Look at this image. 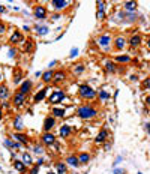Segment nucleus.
Here are the masks:
<instances>
[{"label": "nucleus", "instance_id": "nucleus-19", "mask_svg": "<svg viewBox=\"0 0 150 174\" xmlns=\"http://www.w3.org/2000/svg\"><path fill=\"white\" fill-rule=\"evenodd\" d=\"M123 9H125L126 12L132 14V12L137 11V3H135V2H125V3H123Z\"/></svg>", "mask_w": 150, "mask_h": 174}, {"label": "nucleus", "instance_id": "nucleus-10", "mask_svg": "<svg viewBox=\"0 0 150 174\" xmlns=\"http://www.w3.org/2000/svg\"><path fill=\"white\" fill-rule=\"evenodd\" d=\"M65 80H66V72H65V71H57V72H54V75H53V83L60 84V83H63Z\"/></svg>", "mask_w": 150, "mask_h": 174}, {"label": "nucleus", "instance_id": "nucleus-28", "mask_svg": "<svg viewBox=\"0 0 150 174\" xmlns=\"http://www.w3.org/2000/svg\"><path fill=\"white\" fill-rule=\"evenodd\" d=\"M14 128H15L17 131H23V128H24V123H23V119H21V116H17V117H15V120H14Z\"/></svg>", "mask_w": 150, "mask_h": 174}, {"label": "nucleus", "instance_id": "nucleus-12", "mask_svg": "<svg viewBox=\"0 0 150 174\" xmlns=\"http://www.w3.org/2000/svg\"><path fill=\"white\" fill-rule=\"evenodd\" d=\"M24 102H26V95L17 92V93L14 95V104H15V107H23Z\"/></svg>", "mask_w": 150, "mask_h": 174}, {"label": "nucleus", "instance_id": "nucleus-3", "mask_svg": "<svg viewBox=\"0 0 150 174\" xmlns=\"http://www.w3.org/2000/svg\"><path fill=\"white\" fill-rule=\"evenodd\" d=\"M65 99V92L63 90H54L51 95H50V98H48V102L50 104H59V102H62Z\"/></svg>", "mask_w": 150, "mask_h": 174}, {"label": "nucleus", "instance_id": "nucleus-31", "mask_svg": "<svg viewBox=\"0 0 150 174\" xmlns=\"http://www.w3.org/2000/svg\"><path fill=\"white\" fill-rule=\"evenodd\" d=\"M105 71H107V72L114 74V72H116V63H114V62H111V60L105 62Z\"/></svg>", "mask_w": 150, "mask_h": 174}, {"label": "nucleus", "instance_id": "nucleus-24", "mask_svg": "<svg viewBox=\"0 0 150 174\" xmlns=\"http://www.w3.org/2000/svg\"><path fill=\"white\" fill-rule=\"evenodd\" d=\"M53 75H54V72H53L51 69H48V71L42 72V77H41V78H42V81H44V83H47V84H48V83H51V81H53Z\"/></svg>", "mask_w": 150, "mask_h": 174}, {"label": "nucleus", "instance_id": "nucleus-18", "mask_svg": "<svg viewBox=\"0 0 150 174\" xmlns=\"http://www.w3.org/2000/svg\"><path fill=\"white\" fill-rule=\"evenodd\" d=\"M23 41H24V38H23V35H21L18 30H15V32L12 33L11 39H9L11 44H20V42H23Z\"/></svg>", "mask_w": 150, "mask_h": 174}, {"label": "nucleus", "instance_id": "nucleus-29", "mask_svg": "<svg viewBox=\"0 0 150 174\" xmlns=\"http://www.w3.org/2000/svg\"><path fill=\"white\" fill-rule=\"evenodd\" d=\"M14 168L17 170V171H20V173H24L26 171V164L23 162V161H14Z\"/></svg>", "mask_w": 150, "mask_h": 174}, {"label": "nucleus", "instance_id": "nucleus-5", "mask_svg": "<svg viewBox=\"0 0 150 174\" xmlns=\"http://www.w3.org/2000/svg\"><path fill=\"white\" fill-rule=\"evenodd\" d=\"M56 126V119L53 117V116H48V117H45V120H44V131L45 132H51V129Z\"/></svg>", "mask_w": 150, "mask_h": 174}, {"label": "nucleus", "instance_id": "nucleus-27", "mask_svg": "<svg viewBox=\"0 0 150 174\" xmlns=\"http://www.w3.org/2000/svg\"><path fill=\"white\" fill-rule=\"evenodd\" d=\"M35 30H36V33H38L39 36H45V35L50 33V29H48L47 26H36Z\"/></svg>", "mask_w": 150, "mask_h": 174}, {"label": "nucleus", "instance_id": "nucleus-45", "mask_svg": "<svg viewBox=\"0 0 150 174\" xmlns=\"http://www.w3.org/2000/svg\"><path fill=\"white\" fill-rule=\"evenodd\" d=\"M42 164H44V158H39V159L36 161V165H38V167H41Z\"/></svg>", "mask_w": 150, "mask_h": 174}, {"label": "nucleus", "instance_id": "nucleus-8", "mask_svg": "<svg viewBox=\"0 0 150 174\" xmlns=\"http://www.w3.org/2000/svg\"><path fill=\"white\" fill-rule=\"evenodd\" d=\"M32 81H29V80H26V81H23L21 83V86H20V89H18V92L20 93H23V95H29V92H30V89H32Z\"/></svg>", "mask_w": 150, "mask_h": 174}, {"label": "nucleus", "instance_id": "nucleus-26", "mask_svg": "<svg viewBox=\"0 0 150 174\" xmlns=\"http://www.w3.org/2000/svg\"><path fill=\"white\" fill-rule=\"evenodd\" d=\"M78 161H80V165H86V164H89V161H90V155L86 153V152H83V153L78 155Z\"/></svg>", "mask_w": 150, "mask_h": 174}, {"label": "nucleus", "instance_id": "nucleus-1", "mask_svg": "<svg viewBox=\"0 0 150 174\" xmlns=\"http://www.w3.org/2000/svg\"><path fill=\"white\" fill-rule=\"evenodd\" d=\"M77 116L83 120H92L98 116V110L92 105H81L78 110H77Z\"/></svg>", "mask_w": 150, "mask_h": 174}, {"label": "nucleus", "instance_id": "nucleus-2", "mask_svg": "<svg viewBox=\"0 0 150 174\" xmlns=\"http://www.w3.org/2000/svg\"><path fill=\"white\" fill-rule=\"evenodd\" d=\"M78 95H80L81 99L92 101V99L96 98L98 92L93 89V87H90V86H87V84H83V86H80V89H78Z\"/></svg>", "mask_w": 150, "mask_h": 174}, {"label": "nucleus", "instance_id": "nucleus-41", "mask_svg": "<svg viewBox=\"0 0 150 174\" xmlns=\"http://www.w3.org/2000/svg\"><path fill=\"white\" fill-rule=\"evenodd\" d=\"M143 87H146V89H150V78H146L143 81Z\"/></svg>", "mask_w": 150, "mask_h": 174}, {"label": "nucleus", "instance_id": "nucleus-51", "mask_svg": "<svg viewBox=\"0 0 150 174\" xmlns=\"http://www.w3.org/2000/svg\"><path fill=\"white\" fill-rule=\"evenodd\" d=\"M2 105H3L5 108H8V107H9V104H8V102H2Z\"/></svg>", "mask_w": 150, "mask_h": 174}, {"label": "nucleus", "instance_id": "nucleus-9", "mask_svg": "<svg viewBox=\"0 0 150 174\" xmlns=\"http://www.w3.org/2000/svg\"><path fill=\"white\" fill-rule=\"evenodd\" d=\"M110 42H111V36H110L108 33H105V35L99 36V39H98V44H99L102 48H105V50H108V45H110Z\"/></svg>", "mask_w": 150, "mask_h": 174}, {"label": "nucleus", "instance_id": "nucleus-56", "mask_svg": "<svg viewBox=\"0 0 150 174\" xmlns=\"http://www.w3.org/2000/svg\"><path fill=\"white\" fill-rule=\"evenodd\" d=\"M0 80H2V77H0Z\"/></svg>", "mask_w": 150, "mask_h": 174}, {"label": "nucleus", "instance_id": "nucleus-49", "mask_svg": "<svg viewBox=\"0 0 150 174\" xmlns=\"http://www.w3.org/2000/svg\"><path fill=\"white\" fill-rule=\"evenodd\" d=\"M110 147H111V144H110V143H107V144H105V150H110Z\"/></svg>", "mask_w": 150, "mask_h": 174}, {"label": "nucleus", "instance_id": "nucleus-48", "mask_svg": "<svg viewBox=\"0 0 150 174\" xmlns=\"http://www.w3.org/2000/svg\"><path fill=\"white\" fill-rule=\"evenodd\" d=\"M59 18H60L59 14H54V15H53V20H59Z\"/></svg>", "mask_w": 150, "mask_h": 174}, {"label": "nucleus", "instance_id": "nucleus-32", "mask_svg": "<svg viewBox=\"0 0 150 174\" xmlns=\"http://www.w3.org/2000/svg\"><path fill=\"white\" fill-rule=\"evenodd\" d=\"M99 99H101V101H108V99H110V93L105 92L104 89H101V90H99Z\"/></svg>", "mask_w": 150, "mask_h": 174}, {"label": "nucleus", "instance_id": "nucleus-7", "mask_svg": "<svg viewBox=\"0 0 150 174\" xmlns=\"http://www.w3.org/2000/svg\"><path fill=\"white\" fill-rule=\"evenodd\" d=\"M68 5H69V2H66V0H53L51 2V8L54 11H63Z\"/></svg>", "mask_w": 150, "mask_h": 174}, {"label": "nucleus", "instance_id": "nucleus-14", "mask_svg": "<svg viewBox=\"0 0 150 174\" xmlns=\"http://www.w3.org/2000/svg\"><path fill=\"white\" fill-rule=\"evenodd\" d=\"M12 138H14L15 141L21 143V144H29V137H27L26 134H23V132H15V134L12 135Z\"/></svg>", "mask_w": 150, "mask_h": 174}, {"label": "nucleus", "instance_id": "nucleus-17", "mask_svg": "<svg viewBox=\"0 0 150 174\" xmlns=\"http://www.w3.org/2000/svg\"><path fill=\"white\" fill-rule=\"evenodd\" d=\"M128 42H129V45H131L132 48H138V47L141 45V36H140V35H132L131 39H129Z\"/></svg>", "mask_w": 150, "mask_h": 174}, {"label": "nucleus", "instance_id": "nucleus-36", "mask_svg": "<svg viewBox=\"0 0 150 174\" xmlns=\"http://www.w3.org/2000/svg\"><path fill=\"white\" fill-rule=\"evenodd\" d=\"M32 50H33V42L27 41V44L24 45V51H32Z\"/></svg>", "mask_w": 150, "mask_h": 174}, {"label": "nucleus", "instance_id": "nucleus-40", "mask_svg": "<svg viewBox=\"0 0 150 174\" xmlns=\"http://www.w3.org/2000/svg\"><path fill=\"white\" fill-rule=\"evenodd\" d=\"M20 81H21V74L18 72L17 75H14V84H20Z\"/></svg>", "mask_w": 150, "mask_h": 174}, {"label": "nucleus", "instance_id": "nucleus-52", "mask_svg": "<svg viewBox=\"0 0 150 174\" xmlns=\"http://www.w3.org/2000/svg\"><path fill=\"white\" fill-rule=\"evenodd\" d=\"M146 104H149V105H150V96H147V98H146Z\"/></svg>", "mask_w": 150, "mask_h": 174}, {"label": "nucleus", "instance_id": "nucleus-13", "mask_svg": "<svg viewBox=\"0 0 150 174\" xmlns=\"http://www.w3.org/2000/svg\"><path fill=\"white\" fill-rule=\"evenodd\" d=\"M51 116H53L54 119H62V117L66 116V110H65V108H60V107H54V108L51 110Z\"/></svg>", "mask_w": 150, "mask_h": 174}, {"label": "nucleus", "instance_id": "nucleus-15", "mask_svg": "<svg viewBox=\"0 0 150 174\" xmlns=\"http://www.w3.org/2000/svg\"><path fill=\"white\" fill-rule=\"evenodd\" d=\"M107 138H108V131H107V129H102V131L96 135L95 143H96V144H102V143L107 141Z\"/></svg>", "mask_w": 150, "mask_h": 174}, {"label": "nucleus", "instance_id": "nucleus-54", "mask_svg": "<svg viewBox=\"0 0 150 174\" xmlns=\"http://www.w3.org/2000/svg\"><path fill=\"white\" fill-rule=\"evenodd\" d=\"M2 117H3V113H2V110H0V120H2Z\"/></svg>", "mask_w": 150, "mask_h": 174}, {"label": "nucleus", "instance_id": "nucleus-16", "mask_svg": "<svg viewBox=\"0 0 150 174\" xmlns=\"http://www.w3.org/2000/svg\"><path fill=\"white\" fill-rule=\"evenodd\" d=\"M48 90H50L48 87H44L42 90H39V92H38V93L35 95L33 101H35L36 104H38V102H41V101H44V99H45V96H47V93H48Z\"/></svg>", "mask_w": 150, "mask_h": 174}, {"label": "nucleus", "instance_id": "nucleus-4", "mask_svg": "<svg viewBox=\"0 0 150 174\" xmlns=\"http://www.w3.org/2000/svg\"><path fill=\"white\" fill-rule=\"evenodd\" d=\"M33 15H35V18H38V20H45V18H47V9H45V6H41V5L35 6Z\"/></svg>", "mask_w": 150, "mask_h": 174}, {"label": "nucleus", "instance_id": "nucleus-35", "mask_svg": "<svg viewBox=\"0 0 150 174\" xmlns=\"http://www.w3.org/2000/svg\"><path fill=\"white\" fill-rule=\"evenodd\" d=\"M83 72H84V65L78 63V65H77V68H74V74L80 75V74H83Z\"/></svg>", "mask_w": 150, "mask_h": 174}, {"label": "nucleus", "instance_id": "nucleus-34", "mask_svg": "<svg viewBox=\"0 0 150 174\" xmlns=\"http://www.w3.org/2000/svg\"><path fill=\"white\" fill-rule=\"evenodd\" d=\"M23 162L26 164V165H32V156L29 155V153H23Z\"/></svg>", "mask_w": 150, "mask_h": 174}, {"label": "nucleus", "instance_id": "nucleus-50", "mask_svg": "<svg viewBox=\"0 0 150 174\" xmlns=\"http://www.w3.org/2000/svg\"><path fill=\"white\" fill-rule=\"evenodd\" d=\"M56 63H57V60H53V62H51V63H50V65H48V66H54V65H56Z\"/></svg>", "mask_w": 150, "mask_h": 174}, {"label": "nucleus", "instance_id": "nucleus-25", "mask_svg": "<svg viewBox=\"0 0 150 174\" xmlns=\"http://www.w3.org/2000/svg\"><path fill=\"white\" fill-rule=\"evenodd\" d=\"M9 98V89L6 86H0V101H5Z\"/></svg>", "mask_w": 150, "mask_h": 174}, {"label": "nucleus", "instance_id": "nucleus-55", "mask_svg": "<svg viewBox=\"0 0 150 174\" xmlns=\"http://www.w3.org/2000/svg\"><path fill=\"white\" fill-rule=\"evenodd\" d=\"M48 174H57V173H53V171H50V173H48Z\"/></svg>", "mask_w": 150, "mask_h": 174}, {"label": "nucleus", "instance_id": "nucleus-43", "mask_svg": "<svg viewBox=\"0 0 150 174\" xmlns=\"http://www.w3.org/2000/svg\"><path fill=\"white\" fill-rule=\"evenodd\" d=\"M114 174H126V171L123 168H116L114 170Z\"/></svg>", "mask_w": 150, "mask_h": 174}, {"label": "nucleus", "instance_id": "nucleus-23", "mask_svg": "<svg viewBox=\"0 0 150 174\" xmlns=\"http://www.w3.org/2000/svg\"><path fill=\"white\" fill-rule=\"evenodd\" d=\"M66 162L71 165V167H74V168H77V167H80V161H78V156H75V155H69L68 158H66Z\"/></svg>", "mask_w": 150, "mask_h": 174}, {"label": "nucleus", "instance_id": "nucleus-46", "mask_svg": "<svg viewBox=\"0 0 150 174\" xmlns=\"http://www.w3.org/2000/svg\"><path fill=\"white\" fill-rule=\"evenodd\" d=\"M146 131H147V134L150 135V123H146Z\"/></svg>", "mask_w": 150, "mask_h": 174}, {"label": "nucleus", "instance_id": "nucleus-20", "mask_svg": "<svg viewBox=\"0 0 150 174\" xmlns=\"http://www.w3.org/2000/svg\"><path fill=\"white\" fill-rule=\"evenodd\" d=\"M98 5V20H104V17H105V3L104 2H98L96 3Z\"/></svg>", "mask_w": 150, "mask_h": 174}, {"label": "nucleus", "instance_id": "nucleus-42", "mask_svg": "<svg viewBox=\"0 0 150 174\" xmlns=\"http://www.w3.org/2000/svg\"><path fill=\"white\" fill-rule=\"evenodd\" d=\"M75 56H78V48H72V50H71L69 57H75Z\"/></svg>", "mask_w": 150, "mask_h": 174}, {"label": "nucleus", "instance_id": "nucleus-44", "mask_svg": "<svg viewBox=\"0 0 150 174\" xmlns=\"http://www.w3.org/2000/svg\"><path fill=\"white\" fill-rule=\"evenodd\" d=\"M38 171H39V167H38V165H35V167L30 170V174H38Z\"/></svg>", "mask_w": 150, "mask_h": 174}, {"label": "nucleus", "instance_id": "nucleus-47", "mask_svg": "<svg viewBox=\"0 0 150 174\" xmlns=\"http://www.w3.org/2000/svg\"><path fill=\"white\" fill-rule=\"evenodd\" d=\"M3 12H6V8H5V6H2V5H0V14H3Z\"/></svg>", "mask_w": 150, "mask_h": 174}, {"label": "nucleus", "instance_id": "nucleus-6", "mask_svg": "<svg viewBox=\"0 0 150 174\" xmlns=\"http://www.w3.org/2000/svg\"><path fill=\"white\" fill-rule=\"evenodd\" d=\"M41 141H42V144H45V146H53V144L56 143V137H54L51 132H45V134L41 137Z\"/></svg>", "mask_w": 150, "mask_h": 174}, {"label": "nucleus", "instance_id": "nucleus-33", "mask_svg": "<svg viewBox=\"0 0 150 174\" xmlns=\"http://www.w3.org/2000/svg\"><path fill=\"white\" fill-rule=\"evenodd\" d=\"M129 60H131V57L126 56V54H123V56H117V57H116V62H120V63H128Z\"/></svg>", "mask_w": 150, "mask_h": 174}, {"label": "nucleus", "instance_id": "nucleus-53", "mask_svg": "<svg viewBox=\"0 0 150 174\" xmlns=\"http://www.w3.org/2000/svg\"><path fill=\"white\" fill-rule=\"evenodd\" d=\"M147 47H149V48H150V38H149V39H147Z\"/></svg>", "mask_w": 150, "mask_h": 174}, {"label": "nucleus", "instance_id": "nucleus-22", "mask_svg": "<svg viewBox=\"0 0 150 174\" xmlns=\"http://www.w3.org/2000/svg\"><path fill=\"white\" fill-rule=\"evenodd\" d=\"M3 144H5L6 147H9V149H20V147H21V143H18V141H15V140H11V138L5 140Z\"/></svg>", "mask_w": 150, "mask_h": 174}, {"label": "nucleus", "instance_id": "nucleus-39", "mask_svg": "<svg viewBox=\"0 0 150 174\" xmlns=\"http://www.w3.org/2000/svg\"><path fill=\"white\" fill-rule=\"evenodd\" d=\"M5 32H6V24L3 21H0V36L5 35Z\"/></svg>", "mask_w": 150, "mask_h": 174}, {"label": "nucleus", "instance_id": "nucleus-37", "mask_svg": "<svg viewBox=\"0 0 150 174\" xmlns=\"http://www.w3.org/2000/svg\"><path fill=\"white\" fill-rule=\"evenodd\" d=\"M8 53H9V54H8V57H9V59H14V57L17 56V50H15V48H9V51H8Z\"/></svg>", "mask_w": 150, "mask_h": 174}, {"label": "nucleus", "instance_id": "nucleus-21", "mask_svg": "<svg viewBox=\"0 0 150 174\" xmlns=\"http://www.w3.org/2000/svg\"><path fill=\"white\" fill-rule=\"evenodd\" d=\"M59 134H60L62 138L69 137V135H71V126H69V125H62L60 129H59Z\"/></svg>", "mask_w": 150, "mask_h": 174}, {"label": "nucleus", "instance_id": "nucleus-30", "mask_svg": "<svg viewBox=\"0 0 150 174\" xmlns=\"http://www.w3.org/2000/svg\"><path fill=\"white\" fill-rule=\"evenodd\" d=\"M56 170H57V174H66L68 171L65 162H56Z\"/></svg>", "mask_w": 150, "mask_h": 174}, {"label": "nucleus", "instance_id": "nucleus-11", "mask_svg": "<svg viewBox=\"0 0 150 174\" xmlns=\"http://www.w3.org/2000/svg\"><path fill=\"white\" fill-rule=\"evenodd\" d=\"M125 47H126V39H125L123 36H117V38L114 39V48H116L117 51H122Z\"/></svg>", "mask_w": 150, "mask_h": 174}, {"label": "nucleus", "instance_id": "nucleus-38", "mask_svg": "<svg viewBox=\"0 0 150 174\" xmlns=\"http://www.w3.org/2000/svg\"><path fill=\"white\" fill-rule=\"evenodd\" d=\"M33 152H35L36 155H42V153H44V149H42L41 146H35V147H33Z\"/></svg>", "mask_w": 150, "mask_h": 174}]
</instances>
